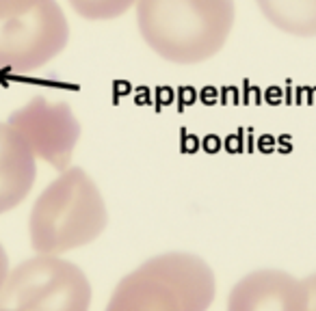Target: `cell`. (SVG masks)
I'll use <instances>...</instances> for the list:
<instances>
[{"mask_svg": "<svg viewBox=\"0 0 316 311\" xmlns=\"http://www.w3.org/2000/svg\"><path fill=\"white\" fill-rule=\"evenodd\" d=\"M227 311H299L297 287L282 272H252L234 285Z\"/></svg>", "mask_w": 316, "mask_h": 311, "instance_id": "ba28073f", "label": "cell"}, {"mask_svg": "<svg viewBox=\"0 0 316 311\" xmlns=\"http://www.w3.org/2000/svg\"><path fill=\"white\" fill-rule=\"evenodd\" d=\"M67 41L69 24L57 0H0V72H35Z\"/></svg>", "mask_w": 316, "mask_h": 311, "instance_id": "277c9868", "label": "cell"}, {"mask_svg": "<svg viewBox=\"0 0 316 311\" xmlns=\"http://www.w3.org/2000/svg\"><path fill=\"white\" fill-rule=\"evenodd\" d=\"M37 177V156L9 121L0 123V214L29 197Z\"/></svg>", "mask_w": 316, "mask_h": 311, "instance_id": "52a82bcc", "label": "cell"}, {"mask_svg": "<svg viewBox=\"0 0 316 311\" xmlns=\"http://www.w3.org/2000/svg\"><path fill=\"white\" fill-rule=\"evenodd\" d=\"M275 28L295 37H316V0H255Z\"/></svg>", "mask_w": 316, "mask_h": 311, "instance_id": "9c48e42d", "label": "cell"}, {"mask_svg": "<svg viewBox=\"0 0 316 311\" xmlns=\"http://www.w3.org/2000/svg\"><path fill=\"white\" fill-rule=\"evenodd\" d=\"M137 2L139 0H69L76 13L91 22L115 20Z\"/></svg>", "mask_w": 316, "mask_h": 311, "instance_id": "30bf717a", "label": "cell"}, {"mask_svg": "<svg viewBox=\"0 0 316 311\" xmlns=\"http://www.w3.org/2000/svg\"><path fill=\"white\" fill-rule=\"evenodd\" d=\"M0 311H15V309H2V307H0Z\"/></svg>", "mask_w": 316, "mask_h": 311, "instance_id": "7c38bea8", "label": "cell"}, {"mask_svg": "<svg viewBox=\"0 0 316 311\" xmlns=\"http://www.w3.org/2000/svg\"><path fill=\"white\" fill-rule=\"evenodd\" d=\"M9 255H7V251H4L2 247V242H0V290H2V285H4V281H7V277H9Z\"/></svg>", "mask_w": 316, "mask_h": 311, "instance_id": "8fae6325", "label": "cell"}, {"mask_svg": "<svg viewBox=\"0 0 316 311\" xmlns=\"http://www.w3.org/2000/svg\"><path fill=\"white\" fill-rule=\"evenodd\" d=\"M0 307L15 311H89L91 283L83 268L59 255H37L9 272Z\"/></svg>", "mask_w": 316, "mask_h": 311, "instance_id": "5b68a950", "label": "cell"}, {"mask_svg": "<svg viewBox=\"0 0 316 311\" xmlns=\"http://www.w3.org/2000/svg\"><path fill=\"white\" fill-rule=\"evenodd\" d=\"M234 0H139L137 26L165 61L195 65L225 46L234 26Z\"/></svg>", "mask_w": 316, "mask_h": 311, "instance_id": "6da1fadb", "label": "cell"}, {"mask_svg": "<svg viewBox=\"0 0 316 311\" xmlns=\"http://www.w3.org/2000/svg\"><path fill=\"white\" fill-rule=\"evenodd\" d=\"M215 292V272L199 255L171 251L128 272L104 311H208Z\"/></svg>", "mask_w": 316, "mask_h": 311, "instance_id": "3957f363", "label": "cell"}, {"mask_svg": "<svg viewBox=\"0 0 316 311\" xmlns=\"http://www.w3.org/2000/svg\"><path fill=\"white\" fill-rule=\"evenodd\" d=\"M108 212L97 184L80 167H67L35 199L29 238L39 255H61L87 247L104 233Z\"/></svg>", "mask_w": 316, "mask_h": 311, "instance_id": "7a4b0ae2", "label": "cell"}, {"mask_svg": "<svg viewBox=\"0 0 316 311\" xmlns=\"http://www.w3.org/2000/svg\"><path fill=\"white\" fill-rule=\"evenodd\" d=\"M9 123L24 136L37 158L57 171H65L80 139V123L65 102L35 95L9 114Z\"/></svg>", "mask_w": 316, "mask_h": 311, "instance_id": "8992f818", "label": "cell"}]
</instances>
